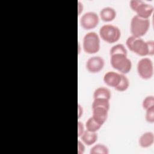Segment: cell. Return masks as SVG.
I'll list each match as a JSON object with an SVG mask.
<instances>
[{
	"label": "cell",
	"instance_id": "17",
	"mask_svg": "<svg viewBox=\"0 0 154 154\" xmlns=\"http://www.w3.org/2000/svg\"><path fill=\"white\" fill-rule=\"evenodd\" d=\"M90 154H108L109 149L103 144H97L94 145L90 150Z\"/></svg>",
	"mask_w": 154,
	"mask_h": 154
},
{
	"label": "cell",
	"instance_id": "9",
	"mask_svg": "<svg viewBox=\"0 0 154 154\" xmlns=\"http://www.w3.org/2000/svg\"><path fill=\"white\" fill-rule=\"evenodd\" d=\"M104 64L105 61L102 57L100 56H93L87 60L85 67L89 72L95 73L101 71L104 67Z\"/></svg>",
	"mask_w": 154,
	"mask_h": 154
},
{
	"label": "cell",
	"instance_id": "18",
	"mask_svg": "<svg viewBox=\"0 0 154 154\" xmlns=\"http://www.w3.org/2000/svg\"><path fill=\"white\" fill-rule=\"evenodd\" d=\"M129 86V81L128 78L124 75L120 74V80L118 85L114 88L119 91H124L126 90Z\"/></svg>",
	"mask_w": 154,
	"mask_h": 154
},
{
	"label": "cell",
	"instance_id": "1",
	"mask_svg": "<svg viewBox=\"0 0 154 154\" xmlns=\"http://www.w3.org/2000/svg\"><path fill=\"white\" fill-rule=\"evenodd\" d=\"M126 45L130 51L138 55L145 56L150 55L147 41L146 42L140 37L131 35L128 37Z\"/></svg>",
	"mask_w": 154,
	"mask_h": 154
},
{
	"label": "cell",
	"instance_id": "3",
	"mask_svg": "<svg viewBox=\"0 0 154 154\" xmlns=\"http://www.w3.org/2000/svg\"><path fill=\"white\" fill-rule=\"evenodd\" d=\"M82 48L84 51L89 54L97 52L100 48V38L98 34L94 32H88L83 37Z\"/></svg>",
	"mask_w": 154,
	"mask_h": 154
},
{
	"label": "cell",
	"instance_id": "25",
	"mask_svg": "<svg viewBox=\"0 0 154 154\" xmlns=\"http://www.w3.org/2000/svg\"><path fill=\"white\" fill-rule=\"evenodd\" d=\"M78 15H80L81 13V12L82 11V10H83V8H84V7H83V4H82L81 1H78Z\"/></svg>",
	"mask_w": 154,
	"mask_h": 154
},
{
	"label": "cell",
	"instance_id": "8",
	"mask_svg": "<svg viewBox=\"0 0 154 154\" xmlns=\"http://www.w3.org/2000/svg\"><path fill=\"white\" fill-rule=\"evenodd\" d=\"M99 22V17L94 11H87L80 18L81 26L85 29L89 30L96 27Z\"/></svg>",
	"mask_w": 154,
	"mask_h": 154
},
{
	"label": "cell",
	"instance_id": "13",
	"mask_svg": "<svg viewBox=\"0 0 154 154\" xmlns=\"http://www.w3.org/2000/svg\"><path fill=\"white\" fill-rule=\"evenodd\" d=\"M154 142V135L152 132H146L143 134L138 140L139 145L143 148L150 147Z\"/></svg>",
	"mask_w": 154,
	"mask_h": 154
},
{
	"label": "cell",
	"instance_id": "10",
	"mask_svg": "<svg viewBox=\"0 0 154 154\" xmlns=\"http://www.w3.org/2000/svg\"><path fill=\"white\" fill-rule=\"evenodd\" d=\"M108 109L102 107L92 108V117L99 124L102 125L107 119Z\"/></svg>",
	"mask_w": 154,
	"mask_h": 154
},
{
	"label": "cell",
	"instance_id": "5",
	"mask_svg": "<svg viewBox=\"0 0 154 154\" xmlns=\"http://www.w3.org/2000/svg\"><path fill=\"white\" fill-rule=\"evenodd\" d=\"M110 63L112 67L122 74L130 72L132 68V62L125 54H114L110 55Z\"/></svg>",
	"mask_w": 154,
	"mask_h": 154
},
{
	"label": "cell",
	"instance_id": "7",
	"mask_svg": "<svg viewBox=\"0 0 154 154\" xmlns=\"http://www.w3.org/2000/svg\"><path fill=\"white\" fill-rule=\"evenodd\" d=\"M137 72L139 76L144 79H148L152 77L153 74V64L149 58H143L137 63Z\"/></svg>",
	"mask_w": 154,
	"mask_h": 154
},
{
	"label": "cell",
	"instance_id": "24",
	"mask_svg": "<svg viewBox=\"0 0 154 154\" xmlns=\"http://www.w3.org/2000/svg\"><path fill=\"white\" fill-rule=\"evenodd\" d=\"M85 152V146L84 143L80 141H78V154H83Z\"/></svg>",
	"mask_w": 154,
	"mask_h": 154
},
{
	"label": "cell",
	"instance_id": "15",
	"mask_svg": "<svg viewBox=\"0 0 154 154\" xmlns=\"http://www.w3.org/2000/svg\"><path fill=\"white\" fill-rule=\"evenodd\" d=\"M111 96L110 90L104 87H99L97 88L93 93V98H103L109 100Z\"/></svg>",
	"mask_w": 154,
	"mask_h": 154
},
{
	"label": "cell",
	"instance_id": "11",
	"mask_svg": "<svg viewBox=\"0 0 154 154\" xmlns=\"http://www.w3.org/2000/svg\"><path fill=\"white\" fill-rule=\"evenodd\" d=\"M120 80V73L114 71H109L105 73L103 81L108 86L115 88Z\"/></svg>",
	"mask_w": 154,
	"mask_h": 154
},
{
	"label": "cell",
	"instance_id": "26",
	"mask_svg": "<svg viewBox=\"0 0 154 154\" xmlns=\"http://www.w3.org/2000/svg\"><path fill=\"white\" fill-rule=\"evenodd\" d=\"M78 118H80L81 117V116L82 115V112H83V108L82 107L78 104Z\"/></svg>",
	"mask_w": 154,
	"mask_h": 154
},
{
	"label": "cell",
	"instance_id": "2",
	"mask_svg": "<svg viewBox=\"0 0 154 154\" xmlns=\"http://www.w3.org/2000/svg\"><path fill=\"white\" fill-rule=\"evenodd\" d=\"M150 27L149 19H144L135 15L132 17L130 23V30L132 35L140 37L146 34Z\"/></svg>",
	"mask_w": 154,
	"mask_h": 154
},
{
	"label": "cell",
	"instance_id": "16",
	"mask_svg": "<svg viewBox=\"0 0 154 154\" xmlns=\"http://www.w3.org/2000/svg\"><path fill=\"white\" fill-rule=\"evenodd\" d=\"M85 126L86 128V130L96 132L101 128L102 125L97 123L92 117H90L86 121Z\"/></svg>",
	"mask_w": 154,
	"mask_h": 154
},
{
	"label": "cell",
	"instance_id": "19",
	"mask_svg": "<svg viewBox=\"0 0 154 154\" xmlns=\"http://www.w3.org/2000/svg\"><path fill=\"white\" fill-rule=\"evenodd\" d=\"M109 106H110L109 100L106 99H103V98L94 99L91 105L92 108L95 107H102L108 110L109 109Z\"/></svg>",
	"mask_w": 154,
	"mask_h": 154
},
{
	"label": "cell",
	"instance_id": "20",
	"mask_svg": "<svg viewBox=\"0 0 154 154\" xmlns=\"http://www.w3.org/2000/svg\"><path fill=\"white\" fill-rule=\"evenodd\" d=\"M110 55L114 54H125L127 55V50L122 44H117L111 47L109 51Z\"/></svg>",
	"mask_w": 154,
	"mask_h": 154
},
{
	"label": "cell",
	"instance_id": "4",
	"mask_svg": "<svg viewBox=\"0 0 154 154\" xmlns=\"http://www.w3.org/2000/svg\"><path fill=\"white\" fill-rule=\"evenodd\" d=\"M99 35L105 42L113 43L119 40L121 36V31L119 28L116 25L105 24L100 28Z\"/></svg>",
	"mask_w": 154,
	"mask_h": 154
},
{
	"label": "cell",
	"instance_id": "23",
	"mask_svg": "<svg viewBox=\"0 0 154 154\" xmlns=\"http://www.w3.org/2000/svg\"><path fill=\"white\" fill-rule=\"evenodd\" d=\"M85 131L84 129V125L80 121L78 122V137H81L82 134Z\"/></svg>",
	"mask_w": 154,
	"mask_h": 154
},
{
	"label": "cell",
	"instance_id": "6",
	"mask_svg": "<svg viewBox=\"0 0 154 154\" xmlns=\"http://www.w3.org/2000/svg\"><path fill=\"white\" fill-rule=\"evenodd\" d=\"M131 9L135 11L137 16L144 19H149L153 11V6L142 0H131L129 2Z\"/></svg>",
	"mask_w": 154,
	"mask_h": 154
},
{
	"label": "cell",
	"instance_id": "14",
	"mask_svg": "<svg viewBox=\"0 0 154 154\" xmlns=\"http://www.w3.org/2000/svg\"><path fill=\"white\" fill-rule=\"evenodd\" d=\"M82 141L87 146L94 144L97 140L98 135L96 132L85 130L81 136Z\"/></svg>",
	"mask_w": 154,
	"mask_h": 154
},
{
	"label": "cell",
	"instance_id": "22",
	"mask_svg": "<svg viewBox=\"0 0 154 154\" xmlns=\"http://www.w3.org/2000/svg\"><path fill=\"white\" fill-rule=\"evenodd\" d=\"M145 115V119L147 122H154V106L147 109Z\"/></svg>",
	"mask_w": 154,
	"mask_h": 154
},
{
	"label": "cell",
	"instance_id": "12",
	"mask_svg": "<svg viewBox=\"0 0 154 154\" xmlns=\"http://www.w3.org/2000/svg\"><path fill=\"white\" fill-rule=\"evenodd\" d=\"M116 10L111 7H105L99 12L100 17L104 22H111L113 20L116 18Z\"/></svg>",
	"mask_w": 154,
	"mask_h": 154
},
{
	"label": "cell",
	"instance_id": "21",
	"mask_svg": "<svg viewBox=\"0 0 154 154\" xmlns=\"http://www.w3.org/2000/svg\"><path fill=\"white\" fill-rule=\"evenodd\" d=\"M143 108L146 110L147 109L154 106V97L152 95L146 96L142 102Z\"/></svg>",
	"mask_w": 154,
	"mask_h": 154
}]
</instances>
